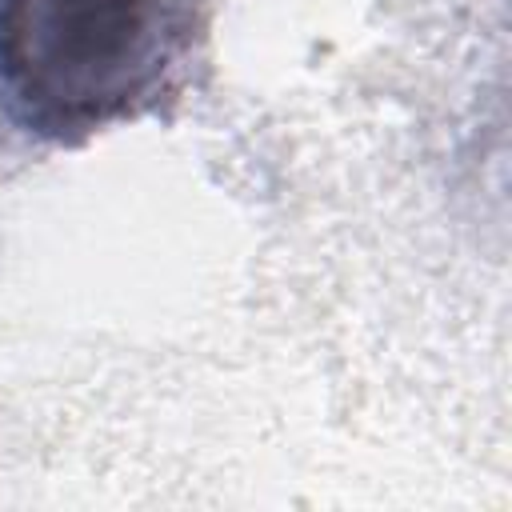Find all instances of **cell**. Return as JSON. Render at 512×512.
Wrapping results in <instances>:
<instances>
[{
  "instance_id": "obj_1",
  "label": "cell",
  "mask_w": 512,
  "mask_h": 512,
  "mask_svg": "<svg viewBox=\"0 0 512 512\" xmlns=\"http://www.w3.org/2000/svg\"><path fill=\"white\" fill-rule=\"evenodd\" d=\"M208 0H0V84L20 124L76 144L152 112L204 32Z\"/></svg>"
}]
</instances>
